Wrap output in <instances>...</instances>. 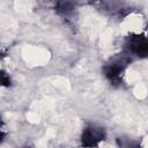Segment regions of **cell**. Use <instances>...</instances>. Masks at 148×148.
Returning <instances> with one entry per match:
<instances>
[{"label": "cell", "instance_id": "cell-1", "mask_svg": "<svg viewBox=\"0 0 148 148\" xmlns=\"http://www.w3.org/2000/svg\"><path fill=\"white\" fill-rule=\"evenodd\" d=\"M128 62H130V58L127 56L121 54L119 57H116L113 60H111V62H109L104 67V73L106 77L113 83H119L121 80L123 72Z\"/></svg>", "mask_w": 148, "mask_h": 148}, {"label": "cell", "instance_id": "cell-2", "mask_svg": "<svg viewBox=\"0 0 148 148\" xmlns=\"http://www.w3.org/2000/svg\"><path fill=\"white\" fill-rule=\"evenodd\" d=\"M105 138V132L102 127L89 125L87 126L81 135V143L86 148H96L101 141Z\"/></svg>", "mask_w": 148, "mask_h": 148}, {"label": "cell", "instance_id": "cell-3", "mask_svg": "<svg viewBox=\"0 0 148 148\" xmlns=\"http://www.w3.org/2000/svg\"><path fill=\"white\" fill-rule=\"evenodd\" d=\"M127 49L131 53L140 57L148 56V37L146 36H132L127 39Z\"/></svg>", "mask_w": 148, "mask_h": 148}, {"label": "cell", "instance_id": "cell-4", "mask_svg": "<svg viewBox=\"0 0 148 148\" xmlns=\"http://www.w3.org/2000/svg\"><path fill=\"white\" fill-rule=\"evenodd\" d=\"M73 9H74L73 8V3H71V2H59L58 3V8H57V10L59 13L64 14V15L69 14Z\"/></svg>", "mask_w": 148, "mask_h": 148}]
</instances>
